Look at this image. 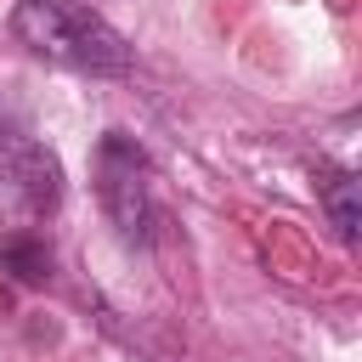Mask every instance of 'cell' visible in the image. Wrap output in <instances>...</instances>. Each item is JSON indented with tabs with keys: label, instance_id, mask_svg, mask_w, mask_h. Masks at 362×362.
<instances>
[{
	"label": "cell",
	"instance_id": "obj_5",
	"mask_svg": "<svg viewBox=\"0 0 362 362\" xmlns=\"http://www.w3.org/2000/svg\"><path fill=\"white\" fill-rule=\"evenodd\" d=\"M0 124H6V96H0Z\"/></svg>",
	"mask_w": 362,
	"mask_h": 362
},
{
	"label": "cell",
	"instance_id": "obj_2",
	"mask_svg": "<svg viewBox=\"0 0 362 362\" xmlns=\"http://www.w3.org/2000/svg\"><path fill=\"white\" fill-rule=\"evenodd\" d=\"M96 198L130 243L153 238V221H158L153 215V164L124 130H107L96 147Z\"/></svg>",
	"mask_w": 362,
	"mask_h": 362
},
{
	"label": "cell",
	"instance_id": "obj_3",
	"mask_svg": "<svg viewBox=\"0 0 362 362\" xmlns=\"http://www.w3.org/2000/svg\"><path fill=\"white\" fill-rule=\"evenodd\" d=\"M62 204V164L28 136H0V226H34Z\"/></svg>",
	"mask_w": 362,
	"mask_h": 362
},
{
	"label": "cell",
	"instance_id": "obj_4",
	"mask_svg": "<svg viewBox=\"0 0 362 362\" xmlns=\"http://www.w3.org/2000/svg\"><path fill=\"white\" fill-rule=\"evenodd\" d=\"M317 192H322V209H328L334 232H339L345 243H356V232H362V181H356L351 170H334V175L317 181Z\"/></svg>",
	"mask_w": 362,
	"mask_h": 362
},
{
	"label": "cell",
	"instance_id": "obj_1",
	"mask_svg": "<svg viewBox=\"0 0 362 362\" xmlns=\"http://www.w3.org/2000/svg\"><path fill=\"white\" fill-rule=\"evenodd\" d=\"M11 34H17V45H28L34 57H45L57 68L96 74V79L130 74V40L79 0H17Z\"/></svg>",
	"mask_w": 362,
	"mask_h": 362
}]
</instances>
